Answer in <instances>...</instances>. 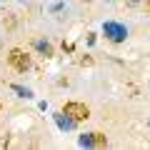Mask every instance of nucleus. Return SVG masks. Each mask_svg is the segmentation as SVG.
<instances>
[{
    "label": "nucleus",
    "mask_w": 150,
    "mask_h": 150,
    "mask_svg": "<svg viewBox=\"0 0 150 150\" xmlns=\"http://www.w3.org/2000/svg\"><path fill=\"white\" fill-rule=\"evenodd\" d=\"M53 120H55V125H58V128L63 130V133H70V130H75V128H78V123H75V120L70 118V115H65L63 110H60V112H53Z\"/></svg>",
    "instance_id": "39448f33"
},
{
    "label": "nucleus",
    "mask_w": 150,
    "mask_h": 150,
    "mask_svg": "<svg viewBox=\"0 0 150 150\" xmlns=\"http://www.w3.org/2000/svg\"><path fill=\"white\" fill-rule=\"evenodd\" d=\"M148 128H150V120H148Z\"/></svg>",
    "instance_id": "1a4fd4ad"
},
{
    "label": "nucleus",
    "mask_w": 150,
    "mask_h": 150,
    "mask_svg": "<svg viewBox=\"0 0 150 150\" xmlns=\"http://www.w3.org/2000/svg\"><path fill=\"white\" fill-rule=\"evenodd\" d=\"M33 48H35L40 55H43V58H53V55H55L53 45H50L48 40H40V38H38V40H33Z\"/></svg>",
    "instance_id": "423d86ee"
},
{
    "label": "nucleus",
    "mask_w": 150,
    "mask_h": 150,
    "mask_svg": "<svg viewBox=\"0 0 150 150\" xmlns=\"http://www.w3.org/2000/svg\"><path fill=\"white\" fill-rule=\"evenodd\" d=\"M78 145L80 148H103V145H108V138L103 133H83L78 138Z\"/></svg>",
    "instance_id": "20e7f679"
},
{
    "label": "nucleus",
    "mask_w": 150,
    "mask_h": 150,
    "mask_svg": "<svg viewBox=\"0 0 150 150\" xmlns=\"http://www.w3.org/2000/svg\"><path fill=\"white\" fill-rule=\"evenodd\" d=\"M145 10H148V13H150V0H148V3H145Z\"/></svg>",
    "instance_id": "6e6552de"
},
{
    "label": "nucleus",
    "mask_w": 150,
    "mask_h": 150,
    "mask_svg": "<svg viewBox=\"0 0 150 150\" xmlns=\"http://www.w3.org/2000/svg\"><path fill=\"white\" fill-rule=\"evenodd\" d=\"M63 112H65V115H70V118H73L75 123H83V120H88V118H90V108H88L85 103H75V100L65 103Z\"/></svg>",
    "instance_id": "7ed1b4c3"
},
{
    "label": "nucleus",
    "mask_w": 150,
    "mask_h": 150,
    "mask_svg": "<svg viewBox=\"0 0 150 150\" xmlns=\"http://www.w3.org/2000/svg\"><path fill=\"white\" fill-rule=\"evenodd\" d=\"M103 35H105L110 43H125V38H128V28H125L123 23L108 20V23H103Z\"/></svg>",
    "instance_id": "f03ea898"
},
{
    "label": "nucleus",
    "mask_w": 150,
    "mask_h": 150,
    "mask_svg": "<svg viewBox=\"0 0 150 150\" xmlns=\"http://www.w3.org/2000/svg\"><path fill=\"white\" fill-rule=\"evenodd\" d=\"M10 90H13V93H18V98H25V100H30V98H33V90H30V88L18 85V83H13V85H10Z\"/></svg>",
    "instance_id": "0eeeda50"
},
{
    "label": "nucleus",
    "mask_w": 150,
    "mask_h": 150,
    "mask_svg": "<svg viewBox=\"0 0 150 150\" xmlns=\"http://www.w3.org/2000/svg\"><path fill=\"white\" fill-rule=\"evenodd\" d=\"M8 63H10V68L18 70V73H28V70L33 68L30 55H28L25 50H20V48H13L10 53H8Z\"/></svg>",
    "instance_id": "f257e3e1"
}]
</instances>
